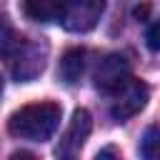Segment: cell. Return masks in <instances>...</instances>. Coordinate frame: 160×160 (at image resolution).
I'll return each mask as SVG.
<instances>
[{
  "label": "cell",
  "instance_id": "9",
  "mask_svg": "<svg viewBox=\"0 0 160 160\" xmlns=\"http://www.w3.org/2000/svg\"><path fill=\"white\" fill-rule=\"evenodd\" d=\"M158 138V128L155 125H150L148 130H145V135H142V140H140V155L142 158H148V160H152L155 158V140Z\"/></svg>",
  "mask_w": 160,
  "mask_h": 160
},
{
  "label": "cell",
  "instance_id": "1",
  "mask_svg": "<svg viewBox=\"0 0 160 160\" xmlns=\"http://www.w3.org/2000/svg\"><path fill=\"white\" fill-rule=\"evenodd\" d=\"M60 118H62V108L58 102H32L10 115L8 130L12 138L42 142L55 135V130L60 128Z\"/></svg>",
  "mask_w": 160,
  "mask_h": 160
},
{
  "label": "cell",
  "instance_id": "7",
  "mask_svg": "<svg viewBox=\"0 0 160 160\" xmlns=\"http://www.w3.org/2000/svg\"><path fill=\"white\" fill-rule=\"evenodd\" d=\"M85 60H88V52H85L82 48H70V50H65L62 58H60V65H58L60 80L68 82V85L78 82V80L82 78V72H85Z\"/></svg>",
  "mask_w": 160,
  "mask_h": 160
},
{
  "label": "cell",
  "instance_id": "8",
  "mask_svg": "<svg viewBox=\"0 0 160 160\" xmlns=\"http://www.w3.org/2000/svg\"><path fill=\"white\" fill-rule=\"evenodd\" d=\"M60 5L62 0H25L22 10L35 22H52L60 18Z\"/></svg>",
  "mask_w": 160,
  "mask_h": 160
},
{
  "label": "cell",
  "instance_id": "10",
  "mask_svg": "<svg viewBox=\"0 0 160 160\" xmlns=\"http://www.w3.org/2000/svg\"><path fill=\"white\" fill-rule=\"evenodd\" d=\"M15 40H18V38H15V32H12L10 22L0 15V52H5V55H8V52H10V48L15 45Z\"/></svg>",
  "mask_w": 160,
  "mask_h": 160
},
{
  "label": "cell",
  "instance_id": "12",
  "mask_svg": "<svg viewBox=\"0 0 160 160\" xmlns=\"http://www.w3.org/2000/svg\"><path fill=\"white\" fill-rule=\"evenodd\" d=\"M0 95H2V80H0Z\"/></svg>",
  "mask_w": 160,
  "mask_h": 160
},
{
  "label": "cell",
  "instance_id": "2",
  "mask_svg": "<svg viewBox=\"0 0 160 160\" xmlns=\"http://www.w3.org/2000/svg\"><path fill=\"white\" fill-rule=\"evenodd\" d=\"M8 55H10V68H12L15 80L28 82V80H35L45 70L48 45L40 42V40H22V38H18Z\"/></svg>",
  "mask_w": 160,
  "mask_h": 160
},
{
  "label": "cell",
  "instance_id": "6",
  "mask_svg": "<svg viewBox=\"0 0 160 160\" xmlns=\"http://www.w3.org/2000/svg\"><path fill=\"white\" fill-rule=\"evenodd\" d=\"M128 78H130V62L125 55H118V52L105 55L95 68V88L108 95H112Z\"/></svg>",
  "mask_w": 160,
  "mask_h": 160
},
{
  "label": "cell",
  "instance_id": "11",
  "mask_svg": "<svg viewBox=\"0 0 160 160\" xmlns=\"http://www.w3.org/2000/svg\"><path fill=\"white\" fill-rule=\"evenodd\" d=\"M148 48L155 52L160 45H158V22H150V28H148Z\"/></svg>",
  "mask_w": 160,
  "mask_h": 160
},
{
  "label": "cell",
  "instance_id": "4",
  "mask_svg": "<svg viewBox=\"0 0 160 160\" xmlns=\"http://www.w3.org/2000/svg\"><path fill=\"white\" fill-rule=\"evenodd\" d=\"M112 95H115V100H112V105H110V115H112L115 120L125 122V120H130L132 115H138V112L145 108V102H148V98H150V88H148L142 80L128 78Z\"/></svg>",
  "mask_w": 160,
  "mask_h": 160
},
{
  "label": "cell",
  "instance_id": "5",
  "mask_svg": "<svg viewBox=\"0 0 160 160\" xmlns=\"http://www.w3.org/2000/svg\"><path fill=\"white\" fill-rule=\"evenodd\" d=\"M90 130H92V118H90V112L82 110V108L75 110L72 118H70V125L65 128V132H62V138H60V142H58V148H55V155H58V158H75V155L82 150L85 140L90 138Z\"/></svg>",
  "mask_w": 160,
  "mask_h": 160
},
{
  "label": "cell",
  "instance_id": "3",
  "mask_svg": "<svg viewBox=\"0 0 160 160\" xmlns=\"http://www.w3.org/2000/svg\"><path fill=\"white\" fill-rule=\"evenodd\" d=\"M105 5L108 0H62L58 22L68 32H88L100 22Z\"/></svg>",
  "mask_w": 160,
  "mask_h": 160
}]
</instances>
